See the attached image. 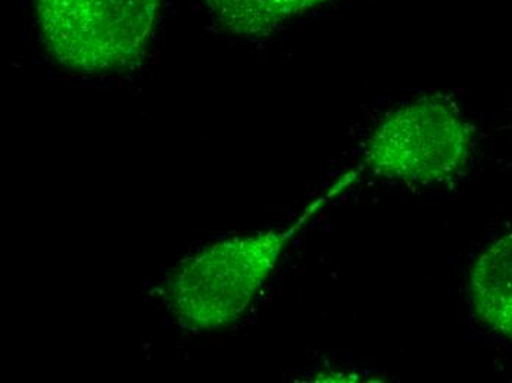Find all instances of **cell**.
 Wrapping results in <instances>:
<instances>
[{
    "label": "cell",
    "instance_id": "cell-1",
    "mask_svg": "<svg viewBox=\"0 0 512 383\" xmlns=\"http://www.w3.org/2000/svg\"><path fill=\"white\" fill-rule=\"evenodd\" d=\"M317 205L290 229L229 239L181 263L165 291L180 325L199 332L234 325L276 269L287 242Z\"/></svg>",
    "mask_w": 512,
    "mask_h": 383
},
{
    "label": "cell",
    "instance_id": "cell-2",
    "mask_svg": "<svg viewBox=\"0 0 512 383\" xmlns=\"http://www.w3.org/2000/svg\"><path fill=\"white\" fill-rule=\"evenodd\" d=\"M159 0H37L43 39L70 70H120L145 54Z\"/></svg>",
    "mask_w": 512,
    "mask_h": 383
},
{
    "label": "cell",
    "instance_id": "cell-3",
    "mask_svg": "<svg viewBox=\"0 0 512 383\" xmlns=\"http://www.w3.org/2000/svg\"><path fill=\"white\" fill-rule=\"evenodd\" d=\"M468 151L470 136L457 112L424 99L384 121L368 143L367 163L392 179L432 183L457 173Z\"/></svg>",
    "mask_w": 512,
    "mask_h": 383
},
{
    "label": "cell",
    "instance_id": "cell-4",
    "mask_svg": "<svg viewBox=\"0 0 512 383\" xmlns=\"http://www.w3.org/2000/svg\"><path fill=\"white\" fill-rule=\"evenodd\" d=\"M470 291L480 319L512 339V233L490 245L477 260Z\"/></svg>",
    "mask_w": 512,
    "mask_h": 383
},
{
    "label": "cell",
    "instance_id": "cell-5",
    "mask_svg": "<svg viewBox=\"0 0 512 383\" xmlns=\"http://www.w3.org/2000/svg\"><path fill=\"white\" fill-rule=\"evenodd\" d=\"M326 0H206L231 33L262 36L299 12Z\"/></svg>",
    "mask_w": 512,
    "mask_h": 383
}]
</instances>
